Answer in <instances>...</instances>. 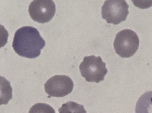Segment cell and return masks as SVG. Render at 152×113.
Masks as SVG:
<instances>
[{
  "label": "cell",
  "instance_id": "9c48e42d",
  "mask_svg": "<svg viewBox=\"0 0 152 113\" xmlns=\"http://www.w3.org/2000/svg\"><path fill=\"white\" fill-rule=\"evenodd\" d=\"M28 113H56V111L49 105L39 103L36 104L31 107Z\"/></svg>",
  "mask_w": 152,
  "mask_h": 113
},
{
  "label": "cell",
  "instance_id": "52a82bcc",
  "mask_svg": "<svg viewBox=\"0 0 152 113\" xmlns=\"http://www.w3.org/2000/svg\"><path fill=\"white\" fill-rule=\"evenodd\" d=\"M135 113H152V91L146 92L139 98Z\"/></svg>",
  "mask_w": 152,
  "mask_h": 113
},
{
  "label": "cell",
  "instance_id": "5b68a950",
  "mask_svg": "<svg viewBox=\"0 0 152 113\" xmlns=\"http://www.w3.org/2000/svg\"><path fill=\"white\" fill-rule=\"evenodd\" d=\"M74 86L73 81L69 77L56 75L46 81L44 88L49 97H60L71 93Z\"/></svg>",
  "mask_w": 152,
  "mask_h": 113
},
{
  "label": "cell",
  "instance_id": "277c9868",
  "mask_svg": "<svg viewBox=\"0 0 152 113\" xmlns=\"http://www.w3.org/2000/svg\"><path fill=\"white\" fill-rule=\"evenodd\" d=\"M129 8L125 1H106L102 7L101 15L108 23L117 25L126 20Z\"/></svg>",
  "mask_w": 152,
  "mask_h": 113
},
{
  "label": "cell",
  "instance_id": "6da1fadb",
  "mask_svg": "<svg viewBox=\"0 0 152 113\" xmlns=\"http://www.w3.org/2000/svg\"><path fill=\"white\" fill-rule=\"evenodd\" d=\"M46 45L39 32L31 27H24L15 33L12 46L19 56L28 58H34L41 54V50Z\"/></svg>",
  "mask_w": 152,
  "mask_h": 113
},
{
  "label": "cell",
  "instance_id": "7a4b0ae2",
  "mask_svg": "<svg viewBox=\"0 0 152 113\" xmlns=\"http://www.w3.org/2000/svg\"><path fill=\"white\" fill-rule=\"evenodd\" d=\"M81 76L86 81L99 83L103 81L108 72L106 64L100 56L84 57L79 66Z\"/></svg>",
  "mask_w": 152,
  "mask_h": 113
},
{
  "label": "cell",
  "instance_id": "ba28073f",
  "mask_svg": "<svg viewBox=\"0 0 152 113\" xmlns=\"http://www.w3.org/2000/svg\"><path fill=\"white\" fill-rule=\"evenodd\" d=\"M58 111L59 113H87L83 105L73 101L63 104Z\"/></svg>",
  "mask_w": 152,
  "mask_h": 113
},
{
  "label": "cell",
  "instance_id": "3957f363",
  "mask_svg": "<svg viewBox=\"0 0 152 113\" xmlns=\"http://www.w3.org/2000/svg\"><path fill=\"white\" fill-rule=\"evenodd\" d=\"M140 41L137 34L130 29H124L116 35L113 46L116 53L123 58H130L138 49Z\"/></svg>",
  "mask_w": 152,
  "mask_h": 113
},
{
  "label": "cell",
  "instance_id": "30bf717a",
  "mask_svg": "<svg viewBox=\"0 0 152 113\" xmlns=\"http://www.w3.org/2000/svg\"><path fill=\"white\" fill-rule=\"evenodd\" d=\"M4 82L5 84L4 85V86L1 85L2 97L1 99L4 97L3 99L4 100L1 105L7 104L12 97V90L10 82L6 80L5 78Z\"/></svg>",
  "mask_w": 152,
  "mask_h": 113
},
{
  "label": "cell",
  "instance_id": "8992f818",
  "mask_svg": "<svg viewBox=\"0 0 152 113\" xmlns=\"http://www.w3.org/2000/svg\"><path fill=\"white\" fill-rule=\"evenodd\" d=\"M56 11L54 2L48 0H38L30 4L28 12L33 20L38 23H44L51 20Z\"/></svg>",
  "mask_w": 152,
  "mask_h": 113
}]
</instances>
